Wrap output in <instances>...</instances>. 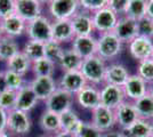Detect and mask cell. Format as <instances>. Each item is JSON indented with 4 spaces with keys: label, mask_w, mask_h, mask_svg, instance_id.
<instances>
[{
    "label": "cell",
    "mask_w": 153,
    "mask_h": 137,
    "mask_svg": "<svg viewBox=\"0 0 153 137\" xmlns=\"http://www.w3.org/2000/svg\"><path fill=\"white\" fill-rule=\"evenodd\" d=\"M105 69H106V62L98 55H93L83 59L80 71L86 79L87 84L98 86L104 84Z\"/></svg>",
    "instance_id": "6da1fadb"
},
{
    "label": "cell",
    "mask_w": 153,
    "mask_h": 137,
    "mask_svg": "<svg viewBox=\"0 0 153 137\" xmlns=\"http://www.w3.org/2000/svg\"><path fill=\"white\" fill-rule=\"evenodd\" d=\"M122 45L123 44L121 42V40L113 32L102 33L97 38L96 55L102 57L105 62L111 61L121 54Z\"/></svg>",
    "instance_id": "7a4b0ae2"
},
{
    "label": "cell",
    "mask_w": 153,
    "mask_h": 137,
    "mask_svg": "<svg viewBox=\"0 0 153 137\" xmlns=\"http://www.w3.org/2000/svg\"><path fill=\"white\" fill-rule=\"evenodd\" d=\"M25 33L30 40L46 44L53 40L51 34V21L44 15L37 17L36 20L26 23Z\"/></svg>",
    "instance_id": "3957f363"
},
{
    "label": "cell",
    "mask_w": 153,
    "mask_h": 137,
    "mask_svg": "<svg viewBox=\"0 0 153 137\" xmlns=\"http://www.w3.org/2000/svg\"><path fill=\"white\" fill-rule=\"evenodd\" d=\"M32 122L29 113L14 109L7 112V131L16 136H25L31 130Z\"/></svg>",
    "instance_id": "277c9868"
},
{
    "label": "cell",
    "mask_w": 153,
    "mask_h": 137,
    "mask_svg": "<svg viewBox=\"0 0 153 137\" xmlns=\"http://www.w3.org/2000/svg\"><path fill=\"white\" fill-rule=\"evenodd\" d=\"M119 17L120 16L115 14L112 9H110L108 7H104L91 13L94 29L101 34L106 32H113Z\"/></svg>",
    "instance_id": "5b68a950"
},
{
    "label": "cell",
    "mask_w": 153,
    "mask_h": 137,
    "mask_svg": "<svg viewBox=\"0 0 153 137\" xmlns=\"http://www.w3.org/2000/svg\"><path fill=\"white\" fill-rule=\"evenodd\" d=\"M79 9L78 0H51L48 4V10L54 21L71 20Z\"/></svg>",
    "instance_id": "8992f818"
},
{
    "label": "cell",
    "mask_w": 153,
    "mask_h": 137,
    "mask_svg": "<svg viewBox=\"0 0 153 137\" xmlns=\"http://www.w3.org/2000/svg\"><path fill=\"white\" fill-rule=\"evenodd\" d=\"M73 97L74 96L71 95L70 93H68L66 90L57 87V89L51 94L49 98L47 101H45L46 110L61 114L64 111L72 109Z\"/></svg>",
    "instance_id": "52a82bcc"
},
{
    "label": "cell",
    "mask_w": 153,
    "mask_h": 137,
    "mask_svg": "<svg viewBox=\"0 0 153 137\" xmlns=\"http://www.w3.org/2000/svg\"><path fill=\"white\" fill-rule=\"evenodd\" d=\"M91 124L102 133H108L115 126L114 110L100 104L91 111Z\"/></svg>",
    "instance_id": "ba28073f"
},
{
    "label": "cell",
    "mask_w": 153,
    "mask_h": 137,
    "mask_svg": "<svg viewBox=\"0 0 153 137\" xmlns=\"http://www.w3.org/2000/svg\"><path fill=\"white\" fill-rule=\"evenodd\" d=\"M100 95H101V104L111 110H115L122 102L126 101L123 89L119 86L104 84L100 89Z\"/></svg>",
    "instance_id": "9c48e42d"
},
{
    "label": "cell",
    "mask_w": 153,
    "mask_h": 137,
    "mask_svg": "<svg viewBox=\"0 0 153 137\" xmlns=\"http://www.w3.org/2000/svg\"><path fill=\"white\" fill-rule=\"evenodd\" d=\"M74 97L78 105L83 110L93 111L101 104L100 89L96 86L90 85V84H87Z\"/></svg>",
    "instance_id": "30bf717a"
},
{
    "label": "cell",
    "mask_w": 153,
    "mask_h": 137,
    "mask_svg": "<svg viewBox=\"0 0 153 137\" xmlns=\"http://www.w3.org/2000/svg\"><path fill=\"white\" fill-rule=\"evenodd\" d=\"M122 89L125 93L126 99H130L131 102H134L146 95L149 91V84H146V81L140 78L137 73H135L128 77Z\"/></svg>",
    "instance_id": "8fae6325"
},
{
    "label": "cell",
    "mask_w": 153,
    "mask_h": 137,
    "mask_svg": "<svg viewBox=\"0 0 153 137\" xmlns=\"http://www.w3.org/2000/svg\"><path fill=\"white\" fill-rule=\"evenodd\" d=\"M113 33L121 40L122 44H129L138 36L137 21L131 20L127 16L122 15L118 20Z\"/></svg>",
    "instance_id": "7c38bea8"
},
{
    "label": "cell",
    "mask_w": 153,
    "mask_h": 137,
    "mask_svg": "<svg viewBox=\"0 0 153 137\" xmlns=\"http://www.w3.org/2000/svg\"><path fill=\"white\" fill-rule=\"evenodd\" d=\"M86 85H87V81L80 70L64 72L58 82L59 88L70 93L73 96H76Z\"/></svg>",
    "instance_id": "4fadbf2b"
},
{
    "label": "cell",
    "mask_w": 153,
    "mask_h": 137,
    "mask_svg": "<svg viewBox=\"0 0 153 137\" xmlns=\"http://www.w3.org/2000/svg\"><path fill=\"white\" fill-rule=\"evenodd\" d=\"M128 50L131 57L137 59L138 62L143 59H151L153 52V39L137 36L133 41L128 44Z\"/></svg>",
    "instance_id": "5bb4252c"
},
{
    "label": "cell",
    "mask_w": 153,
    "mask_h": 137,
    "mask_svg": "<svg viewBox=\"0 0 153 137\" xmlns=\"http://www.w3.org/2000/svg\"><path fill=\"white\" fill-rule=\"evenodd\" d=\"M15 14L27 22L42 15V4L38 0H15Z\"/></svg>",
    "instance_id": "9a60e30c"
},
{
    "label": "cell",
    "mask_w": 153,
    "mask_h": 137,
    "mask_svg": "<svg viewBox=\"0 0 153 137\" xmlns=\"http://www.w3.org/2000/svg\"><path fill=\"white\" fill-rule=\"evenodd\" d=\"M114 118L115 124H118L121 128V130L130 127L138 119V114L136 112L134 103L127 99L122 102L114 110Z\"/></svg>",
    "instance_id": "2e32d148"
},
{
    "label": "cell",
    "mask_w": 153,
    "mask_h": 137,
    "mask_svg": "<svg viewBox=\"0 0 153 137\" xmlns=\"http://www.w3.org/2000/svg\"><path fill=\"white\" fill-rule=\"evenodd\" d=\"M71 24L74 36H91L95 31L91 13L86 12L83 9H79L71 19Z\"/></svg>",
    "instance_id": "e0dca14e"
},
{
    "label": "cell",
    "mask_w": 153,
    "mask_h": 137,
    "mask_svg": "<svg viewBox=\"0 0 153 137\" xmlns=\"http://www.w3.org/2000/svg\"><path fill=\"white\" fill-rule=\"evenodd\" d=\"M29 85L36 94L38 101L42 102L47 101L58 87L53 77H34Z\"/></svg>",
    "instance_id": "ac0fdd59"
},
{
    "label": "cell",
    "mask_w": 153,
    "mask_h": 137,
    "mask_svg": "<svg viewBox=\"0 0 153 137\" xmlns=\"http://www.w3.org/2000/svg\"><path fill=\"white\" fill-rule=\"evenodd\" d=\"M97 38L91 36H76L72 39V49L82 59L96 55Z\"/></svg>",
    "instance_id": "d6986e66"
},
{
    "label": "cell",
    "mask_w": 153,
    "mask_h": 137,
    "mask_svg": "<svg viewBox=\"0 0 153 137\" xmlns=\"http://www.w3.org/2000/svg\"><path fill=\"white\" fill-rule=\"evenodd\" d=\"M129 76L130 74L128 72L127 67L121 63L106 64L105 76H104V84L123 87Z\"/></svg>",
    "instance_id": "ffe728a7"
},
{
    "label": "cell",
    "mask_w": 153,
    "mask_h": 137,
    "mask_svg": "<svg viewBox=\"0 0 153 137\" xmlns=\"http://www.w3.org/2000/svg\"><path fill=\"white\" fill-rule=\"evenodd\" d=\"M0 23H1L4 36L15 39L16 37H21L23 33H25L26 22L15 13L0 20Z\"/></svg>",
    "instance_id": "44dd1931"
},
{
    "label": "cell",
    "mask_w": 153,
    "mask_h": 137,
    "mask_svg": "<svg viewBox=\"0 0 153 137\" xmlns=\"http://www.w3.org/2000/svg\"><path fill=\"white\" fill-rule=\"evenodd\" d=\"M38 98L33 93L30 85H24L19 90L16 91L15 109L23 112H31L38 104Z\"/></svg>",
    "instance_id": "7402d4cb"
},
{
    "label": "cell",
    "mask_w": 153,
    "mask_h": 137,
    "mask_svg": "<svg viewBox=\"0 0 153 137\" xmlns=\"http://www.w3.org/2000/svg\"><path fill=\"white\" fill-rule=\"evenodd\" d=\"M51 34L53 40L59 44L72 41L76 37L70 20H58L51 22Z\"/></svg>",
    "instance_id": "603a6c76"
},
{
    "label": "cell",
    "mask_w": 153,
    "mask_h": 137,
    "mask_svg": "<svg viewBox=\"0 0 153 137\" xmlns=\"http://www.w3.org/2000/svg\"><path fill=\"white\" fill-rule=\"evenodd\" d=\"M82 61L83 59L73 49H64L63 55L59 59L57 64L64 72L76 71L80 70L82 65Z\"/></svg>",
    "instance_id": "cb8c5ba5"
},
{
    "label": "cell",
    "mask_w": 153,
    "mask_h": 137,
    "mask_svg": "<svg viewBox=\"0 0 153 137\" xmlns=\"http://www.w3.org/2000/svg\"><path fill=\"white\" fill-rule=\"evenodd\" d=\"M40 128L45 131L46 134H56L58 131L62 130L61 128V120H59V114L54 113L48 110H46L39 120Z\"/></svg>",
    "instance_id": "d4e9b609"
},
{
    "label": "cell",
    "mask_w": 153,
    "mask_h": 137,
    "mask_svg": "<svg viewBox=\"0 0 153 137\" xmlns=\"http://www.w3.org/2000/svg\"><path fill=\"white\" fill-rule=\"evenodd\" d=\"M7 70L16 72L21 76H25L27 72L31 70V61L26 57L22 52L15 54L13 57L6 62Z\"/></svg>",
    "instance_id": "484cf974"
},
{
    "label": "cell",
    "mask_w": 153,
    "mask_h": 137,
    "mask_svg": "<svg viewBox=\"0 0 153 137\" xmlns=\"http://www.w3.org/2000/svg\"><path fill=\"white\" fill-rule=\"evenodd\" d=\"M140 119L151 121L153 119V98L146 94L133 102Z\"/></svg>",
    "instance_id": "4316f807"
},
{
    "label": "cell",
    "mask_w": 153,
    "mask_h": 137,
    "mask_svg": "<svg viewBox=\"0 0 153 137\" xmlns=\"http://www.w3.org/2000/svg\"><path fill=\"white\" fill-rule=\"evenodd\" d=\"M19 52H21L19 46L14 38L7 36L0 37V61L7 62Z\"/></svg>",
    "instance_id": "83f0119b"
},
{
    "label": "cell",
    "mask_w": 153,
    "mask_h": 137,
    "mask_svg": "<svg viewBox=\"0 0 153 137\" xmlns=\"http://www.w3.org/2000/svg\"><path fill=\"white\" fill-rule=\"evenodd\" d=\"M147 0H128V5L125 10V16L135 21H140L146 16Z\"/></svg>",
    "instance_id": "f1b7e54d"
},
{
    "label": "cell",
    "mask_w": 153,
    "mask_h": 137,
    "mask_svg": "<svg viewBox=\"0 0 153 137\" xmlns=\"http://www.w3.org/2000/svg\"><path fill=\"white\" fill-rule=\"evenodd\" d=\"M55 63L48 59L47 57H42L31 63V70L36 77H53L55 72Z\"/></svg>",
    "instance_id": "f546056e"
},
{
    "label": "cell",
    "mask_w": 153,
    "mask_h": 137,
    "mask_svg": "<svg viewBox=\"0 0 153 137\" xmlns=\"http://www.w3.org/2000/svg\"><path fill=\"white\" fill-rule=\"evenodd\" d=\"M150 124L151 121L138 118L130 127L121 131L127 137H150Z\"/></svg>",
    "instance_id": "4dcf8cb0"
},
{
    "label": "cell",
    "mask_w": 153,
    "mask_h": 137,
    "mask_svg": "<svg viewBox=\"0 0 153 137\" xmlns=\"http://www.w3.org/2000/svg\"><path fill=\"white\" fill-rule=\"evenodd\" d=\"M59 120H61V128L62 130L71 131V133H76V128L79 127V124H81V119L78 116L73 109L66 110L63 113L59 114Z\"/></svg>",
    "instance_id": "1f68e13d"
},
{
    "label": "cell",
    "mask_w": 153,
    "mask_h": 137,
    "mask_svg": "<svg viewBox=\"0 0 153 137\" xmlns=\"http://www.w3.org/2000/svg\"><path fill=\"white\" fill-rule=\"evenodd\" d=\"M21 52L23 53L32 63L37 59L45 57V44L29 39L24 44V47Z\"/></svg>",
    "instance_id": "d6a6232c"
},
{
    "label": "cell",
    "mask_w": 153,
    "mask_h": 137,
    "mask_svg": "<svg viewBox=\"0 0 153 137\" xmlns=\"http://www.w3.org/2000/svg\"><path fill=\"white\" fill-rule=\"evenodd\" d=\"M63 47L62 44H59L55 40H51L45 44V57L53 61L55 64H57L59 59L63 55Z\"/></svg>",
    "instance_id": "836d02e7"
},
{
    "label": "cell",
    "mask_w": 153,
    "mask_h": 137,
    "mask_svg": "<svg viewBox=\"0 0 153 137\" xmlns=\"http://www.w3.org/2000/svg\"><path fill=\"white\" fill-rule=\"evenodd\" d=\"M137 74L146 81V84H153V59H147L140 61L137 64Z\"/></svg>",
    "instance_id": "e575fe53"
},
{
    "label": "cell",
    "mask_w": 153,
    "mask_h": 137,
    "mask_svg": "<svg viewBox=\"0 0 153 137\" xmlns=\"http://www.w3.org/2000/svg\"><path fill=\"white\" fill-rule=\"evenodd\" d=\"M5 72V80H6L7 89L17 91L19 90L24 84V76H21L16 72H13L10 70H6Z\"/></svg>",
    "instance_id": "d590c367"
},
{
    "label": "cell",
    "mask_w": 153,
    "mask_h": 137,
    "mask_svg": "<svg viewBox=\"0 0 153 137\" xmlns=\"http://www.w3.org/2000/svg\"><path fill=\"white\" fill-rule=\"evenodd\" d=\"M76 137H103L104 133L100 130L98 128H96L91 122H85L81 121V124H79V127L76 130Z\"/></svg>",
    "instance_id": "8d00e7d4"
},
{
    "label": "cell",
    "mask_w": 153,
    "mask_h": 137,
    "mask_svg": "<svg viewBox=\"0 0 153 137\" xmlns=\"http://www.w3.org/2000/svg\"><path fill=\"white\" fill-rule=\"evenodd\" d=\"M16 102V91L6 89L0 93V107L5 111L9 112L15 109Z\"/></svg>",
    "instance_id": "74e56055"
},
{
    "label": "cell",
    "mask_w": 153,
    "mask_h": 137,
    "mask_svg": "<svg viewBox=\"0 0 153 137\" xmlns=\"http://www.w3.org/2000/svg\"><path fill=\"white\" fill-rule=\"evenodd\" d=\"M137 27H138V36L153 39V20L147 16H144L143 19L137 21Z\"/></svg>",
    "instance_id": "f35d334b"
},
{
    "label": "cell",
    "mask_w": 153,
    "mask_h": 137,
    "mask_svg": "<svg viewBox=\"0 0 153 137\" xmlns=\"http://www.w3.org/2000/svg\"><path fill=\"white\" fill-rule=\"evenodd\" d=\"M80 9H83L86 12L94 13L96 10L104 8L108 5V0H78Z\"/></svg>",
    "instance_id": "ab89813d"
},
{
    "label": "cell",
    "mask_w": 153,
    "mask_h": 137,
    "mask_svg": "<svg viewBox=\"0 0 153 137\" xmlns=\"http://www.w3.org/2000/svg\"><path fill=\"white\" fill-rule=\"evenodd\" d=\"M15 13V0H0V20Z\"/></svg>",
    "instance_id": "60d3db41"
},
{
    "label": "cell",
    "mask_w": 153,
    "mask_h": 137,
    "mask_svg": "<svg viewBox=\"0 0 153 137\" xmlns=\"http://www.w3.org/2000/svg\"><path fill=\"white\" fill-rule=\"evenodd\" d=\"M127 5H128V0H108L106 7H108L110 9H112L119 16H122L125 14Z\"/></svg>",
    "instance_id": "b9f144b4"
},
{
    "label": "cell",
    "mask_w": 153,
    "mask_h": 137,
    "mask_svg": "<svg viewBox=\"0 0 153 137\" xmlns=\"http://www.w3.org/2000/svg\"><path fill=\"white\" fill-rule=\"evenodd\" d=\"M7 131V111L0 107V133Z\"/></svg>",
    "instance_id": "7bdbcfd3"
},
{
    "label": "cell",
    "mask_w": 153,
    "mask_h": 137,
    "mask_svg": "<svg viewBox=\"0 0 153 137\" xmlns=\"http://www.w3.org/2000/svg\"><path fill=\"white\" fill-rule=\"evenodd\" d=\"M146 16L153 20V0H147L146 4Z\"/></svg>",
    "instance_id": "ee69618b"
},
{
    "label": "cell",
    "mask_w": 153,
    "mask_h": 137,
    "mask_svg": "<svg viewBox=\"0 0 153 137\" xmlns=\"http://www.w3.org/2000/svg\"><path fill=\"white\" fill-rule=\"evenodd\" d=\"M103 137H127L122 131H108V133H104V136Z\"/></svg>",
    "instance_id": "f6af8a7d"
},
{
    "label": "cell",
    "mask_w": 153,
    "mask_h": 137,
    "mask_svg": "<svg viewBox=\"0 0 153 137\" xmlns=\"http://www.w3.org/2000/svg\"><path fill=\"white\" fill-rule=\"evenodd\" d=\"M7 89L6 86V80H5V72L0 71V93Z\"/></svg>",
    "instance_id": "bcb514c9"
},
{
    "label": "cell",
    "mask_w": 153,
    "mask_h": 137,
    "mask_svg": "<svg viewBox=\"0 0 153 137\" xmlns=\"http://www.w3.org/2000/svg\"><path fill=\"white\" fill-rule=\"evenodd\" d=\"M53 137H76L74 133H71V131H65V130H61L56 133Z\"/></svg>",
    "instance_id": "7dc6e473"
},
{
    "label": "cell",
    "mask_w": 153,
    "mask_h": 137,
    "mask_svg": "<svg viewBox=\"0 0 153 137\" xmlns=\"http://www.w3.org/2000/svg\"><path fill=\"white\" fill-rule=\"evenodd\" d=\"M147 94L153 98V84H151V86L149 87V91H147Z\"/></svg>",
    "instance_id": "c3c4849f"
},
{
    "label": "cell",
    "mask_w": 153,
    "mask_h": 137,
    "mask_svg": "<svg viewBox=\"0 0 153 137\" xmlns=\"http://www.w3.org/2000/svg\"><path fill=\"white\" fill-rule=\"evenodd\" d=\"M150 137H153V121H151L150 124Z\"/></svg>",
    "instance_id": "681fc988"
},
{
    "label": "cell",
    "mask_w": 153,
    "mask_h": 137,
    "mask_svg": "<svg viewBox=\"0 0 153 137\" xmlns=\"http://www.w3.org/2000/svg\"><path fill=\"white\" fill-rule=\"evenodd\" d=\"M0 137H12L7 131H4V133H0Z\"/></svg>",
    "instance_id": "f907efd6"
},
{
    "label": "cell",
    "mask_w": 153,
    "mask_h": 137,
    "mask_svg": "<svg viewBox=\"0 0 153 137\" xmlns=\"http://www.w3.org/2000/svg\"><path fill=\"white\" fill-rule=\"evenodd\" d=\"M38 1L40 2V4H46V2H47V4H49L51 0H38Z\"/></svg>",
    "instance_id": "816d5d0a"
},
{
    "label": "cell",
    "mask_w": 153,
    "mask_h": 137,
    "mask_svg": "<svg viewBox=\"0 0 153 137\" xmlns=\"http://www.w3.org/2000/svg\"><path fill=\"white\" fill-rule=\"evenodd\" d=\"M38 137H53V136H51L49 134H42V135H40V136H38Z\"/></svg>",
    "instance_id": "f5cc1de1"
},
{
    "label": "cell",
    "mask_w": 153,
    "mask_h": 137,
    "mask_svg": "<svg viewBox=\"0 0 153 137\" xmlns=\"http://www.w3.org/2000/svg\"><path fill=\"white\" fill-rule=\"evenodd\" d=\"M4 36V32H2V27H1V23H0V37Z\"/></svg>",
    "instance_id": "db71d44e"
},
{
    "label": "cell",
    "mask_w": 153,
    "mask_h": 137,
    "mask_svg": "<svg viewBox=\"0 0 153 137\" xmlns=\"http://www.w3.org/2000/svg\"><path fill=\"white\" fill-rule=\"evenodd\" d=\"M151 59H153V52H152V55H151Z\"/></svg>",
    "instance_id": "11a10c76"
},
{
    "label": "cell",
    "mask_w": 153,
    "mask_h": 137,
    "mask_svg": "<svg viewBox=\"0 0 153 137\" xmlns=\"http://www.w3.org/2000/svg\"><path fill=\"white\" fill-rule=\"evenodd\" d=\"M151 121H153V119H152V120H151Z\"/></svg>",
    "instance_id": "9f6ffc18"
}]
</instances>
